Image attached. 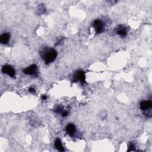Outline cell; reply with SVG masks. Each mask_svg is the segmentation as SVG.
Wrapping results in <instances>:
<instances>
[{
	"label": "cell",
	"mask_w": 152,
	"mask_h": 152,
	"mask_svg": "<svg viewBox=\"0 0 152 152\" xmlns=\"http://www.w3.org/2000/svg\"><path fill=\"white\" fill-rule=\"evenodd\" d=\"M57 52L55 49H49L47 53L45 54L44 60L46 64H49L50 62L54 61L57 58Z\"/></svg>",
	"instance_id": "obj_1"
},
{
	"label": "cell",
	"mask_w": 152,
	"mask_h": 152,
	"mask_svg": "<svg viewBox=\"0 0 152 152\" xmlns=\"http://www.w3.org/2000/svg\"><path fill=\"white\" fill-rule=\"evenodd\" d=\"M74 80L76 82H80L82 83H85V74L82 70L77 71L74 75Z\"/></svg>",
	"instance_id": "obj_2"
},
{
	"label": "cell",
	"mask_w": 152,
	"mask_h": 152,
	"mask_svg": "<svg viewBox=\"0 0 152 152\" xmlns=\"http://www.w3.org/2000/svg\"><path fill=\"white\" fill-rule=\"evenodd\" d=\"M2 71H3V73L7 74L9 76L11 77H14L16 74L15 70H14V68L11 67V66L8 65H4L3 67V68H2Z\"/></svg>",
	"instance_id": "obj_3"
},
{
	"label": "cell",
	"mask_w": 152,
	"mask_h": 152,
	"mask_svg": "<svg viewBox=\"0 0 152 152\" xmlns=\"http://www.w3.org/2000/svg\"><path fill=\"white\" fill-rule=\"evenodd\" d=\"M93 27L97 33H100L102 32L104 28L103 23L101 20H96L93 23Z\"/></svg>",
	"instance_id": "obj_4"
},
{
	"label": "cell",
	"mask_w": 152,
	"mask_h": 152,
	"mask_svg": "<svg viewBox=\"0 0 152 152\" xmlns=\"http://www.w3.org/2000/svg\"><path fill=\"white\" fill-rule=\"evenodd\" d=\"M36 65L35 64H33V65H32L29 67L24 70L23 72L27 75H33L35 73V72H36Z\"/></svg>",
	"instance_id": "obj_5"
},
{
	"label": "cell",
	"mask_w": 152,
	"mask_h": 152,
	"mask_svg": "<svg viewBox=\"0 0 152 152\" xmlns=\"http://www.w3.org/2000/svg\"><path fill=\"white\" fill-rule=\"evenodd\" d=\"M151 106L152 103L151 101H143L140 103V109L143 111H146L151 108Z\"/></svg>",
	"instance_id": "obj_6"
},
{
	"label": "cell",
	"mask_w": 152,
	"mask_h": 152,
	"mask_svg": "<svg viewBox=\"0 0 152 152\" xmlns=\"http://www.w3.org/2000/svg\"><path fill=\"white\" fill-rule=\"evenodd\" d=\"M10 35L9 33H4L0 37V42H1V43H3V44H7L8 41H9V39H10Z\"/></svg>",
	"instance_id": "obj_7"
},
{
	"label": "cell",
	"mask_w": 152,
	"mask_h": 152,
	"mask_svg": "<svg viewBox=\"0 0 152 152\" xmlns=\"http://www.w3.org/2000/svg\"><path fill=\"white\" fill-rule=\"evenodd\" d=\"M66 131L69 134H73L74 132L76 131V127L73 124H68L67 126L66 127Z\"/></svg>",
	"instance_id": "obj_8"
},
{
	"label": "cell",
	"mask_w": 152,
	"mask_h": 152,
	"mask_svg": "<svg viewBox=\"0 0 152 152\" xmlns=\"http://www.w3.org/2000/svg\"><path fill=\"white\" fill-rule=\"evenodd\" d=\"M55 147L56 149H58L60 151H64V147L62 146L61 140L60 139H57L55 141Z\"/></svg>",
	"instance_id": "obj_9"
},
{
	"label": "cell",
	"mask_w": 152,
	"mask_h": 152,
	"mask_svg": "<svg viewBox=\"0 0 152 152\" xmlns=\"http://www.w3.org/2000/svg\"><path fill=\"white\" fill-rule=\"evenodd\" d=\"M117 34L120 35V36H121L122 37L125 36L127 35V32H126L125 28H120L117 31Z\"/></svg>",
	"instance_id": "obj_10"
},
{
	"label": "cell",
	"mask_w": 152,
	"mask_h": 152,
	"mask_svg": "<svg viewBox=\"0 0 152 152\" xmlns=\"http://www.w3.org/2000/svg\"><path fill=\"white\" fill-rule=\"evenodd\" d=\"M134 147H135L134 145L133 144H132V143H131V144H130V145H129L128 151H133V150H134Z\"/></svg>",
	"instance_id": "obj_11"
},
{
	"label": "cell",
	"mask_w": 152,
	"mask_h": 152,
	"mask_svg": "<svg viewBox=\"0 0 152 152\" xmlns=\"http://www.w3.org/2000/svg\"><path fill=\"white\" fill-rule=\"evenodd\" d=\"M61 115L62 116H63V117H65V116H67L68 115V112L67 111H62L61 112Z\"/></svg>",
	"instance_id": "obj_12"
},
{
	"label": "cell",
	"mask_w": 152,
	"mask_h": 152,
	"mask_svg": "<svg viewBox=\"0 0 152 152\" xmlns=\"http://www.w3.org/2000/svg\"><path fill=\"white\" fill-rule=\"evenodd\" d=\"M29 91L33 93H35V91H35V89L34 88H33V87H30V88L29 89Z\"/></svg>",
	"instance_id": "obj_13"
},
{
	"label": "cell",
	"mask_w": 152,
	"mask_h": 152,
	"mask_svg": "<svg viewBox=\"0 0 152 152\" xmlns=\"http://www.w3.org/2000/svg\"><path fill=\"white\" fill-rule=\"evenodd\" d=\"M41 99L44 101V100L47 99V96H46L45 95H42V97H41Z\"/></svg>",
	"instance_id": "obj_14"
}]
</instances>
